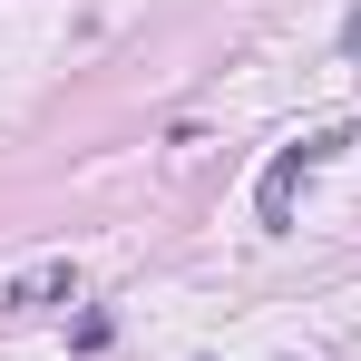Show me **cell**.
I'll return each mask as SVG.
<instances>
[{
    "label": "cell",
    "mask_w": 361,
    "mask_h": 361,
    "mask_svg": "<svg viewBox=\"0 0 361 361\" xmlns=\"http://www.w3.org/2000/svg\"><path fill=\"white\" fill-rule=\"evenodd\" d=\"M49 302H78V264H30L10 283V312H49Z\"/></svg>",
    "instance_id": "7a4b0ae2"
},
{
    "label": "cell",
    "mask_w": 361,
    "mask_h": 361,
    "mask_svg": "<svg viewBox=\"0 0 361 361\" xmlns=\"http://www.w3.org/2000/svg\"><path fill=\"white\" fill-rule=\"evenodd\" d=\"M352 59H361V10H352Z\"/></svg>",
    "instance_id": "3957f363"
},
{
    "label": "cell",
    "mask_w": 361,
    "mask_h": 361,
    "mask_svg": "<svg viewBox=\"0 0 361 361\" xmlns=\"http://www.w3.org/2000/svg\"><path fill=\"white\" fill-rule=\"evenodd\" d=\"M342 147H352V127H312L302 147H283V157L264 166V195H254L264 225H293V176H302V166H322V157H342Z\"/></svg>",
    "instance_id": "6da1fadb"
}]
</instances>
